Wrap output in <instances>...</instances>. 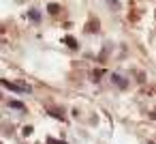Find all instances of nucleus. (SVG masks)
<instances>
[{"mask_svg":"<svg viewBox=\"0 0 156 144\" xmlns=\"http://www.w3.org/2000/svg\"><path fill=\"white\" fill-rule=\"evenodd\" d=\"M2 84H5L7 88L15 90V93H30V90H32V86H28V84H20V82H9V80H5Z\"/></svg>","mask_w":156,"mask_h":144,"instance_id":"1","label":"nucleus"},{"mask_svg":"<svg viewBox=\"0 0 156 144\" xmlns=\"http://www.w3.org/2000/svg\"><path fill=\"white\" fill-rule=\"evenodd\" d=\"M111 82H113L115 86H120V88H126V86H128V82H126L122 75H118V73H115V75H111Z\"/></svg>","mask_w":156,"mask_h":144,"instance_id":"2","label":"nucleus"},{"mask_svg":"<svg viewBox=\"0 0 156 144\" xmlns=\"http://www.w3.org/2000/svg\"><path fill=\"white\" fill-rule=\"evenodd\" d=\"M9 105H11V108H15V110H22V112L26 110V105H24L22 101H15V99H11V101H9Z\"/></svg>","mask_w":156,"mask_h":144,"instance_id":"3","label":"nucleus"},{"mask_svg":"<svg viewBox=\"0 0 156 144\" xmlns=\"http://www.w3.org/2000/svg\"><path fill=\"white\" fill-rule=\"evenodd\" d=\"M64 43H66V45H69V47H73V50H75V47H77V41H75V39H73V37H66V39H64Z\"/></svg>","mask_w":156,"mask_h":144,"instance_id":"4","label":"nucleus"},{"mask_svg":"<svg viewBox=\"0 0 156 144\" xmlns=\"http://www.w3.org/2000/svg\"><path fill=\"white\" fill-rule=\"evenodd\" d=\"M47 11H49L51 15H56V13L60 11V7H58V5H47Z\"/></svg>","mask_w":156,"mask_h":144,"instance_id":"5","label":"nucleus"},{"mask_svg":"<svg viewBox=\"0 0 156 144\" xmlns=\"http://www.w3.org/2000/svg\"><path fill=\"white\" fill-rule=\"evenodd\" d=\"M107 2H109V7H111L113 11H118V9H120V2H118V0H107Z\"/></svg>","mask_w":156,"mask_h":144,"instance_id":"6","label":"nucleus"},{"mask_svg":"<svg viewBox=\"0 0 156 144\" xmlns=\"http://www.w3.org/2000/svg\"><path fill=\"white\" fill-rule=\"evenodd\" d=\"M49 144H66V142H60V140H54V138H47Z\"/></svg>","mask_w":156,"mask_h":144,"instance_id":"7","label":"nucleus"},{"mask_svg":"<svg viewBox=\"0 0 156 144\" xmlns=\"http://www.w3.org/2000/svg\"><path fill=\"white\" fill-rule=\"evenodd\" d=\"M32 133V127H24V135H30Z\"/></svg>","mask_w":156,"mask_h":144,"instance_id":"8","label":"nucleus"}]
</instances>
